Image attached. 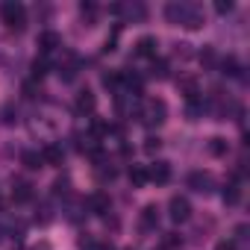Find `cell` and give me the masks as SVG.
<instances>
[{"mask_svg": "<svg viewBox=\"0 0 250 250\" xmlns=\"http://www.w3.org/2000/svg\"><path fill=\"white\" fill-rule=\"evenodd\" d=\"M30 197H33V186L27 180H15L12 183V200L15 203H27Z\"/></svg>", "mask_w": 250, "mask_h": 250, "instance_id": "30bf717a", "label": "cell"}, {"mask_svg": "<svg viewBox=\"0 0 250 250\" xmlns=\"http://www.w3.org/2000/svg\"><path fill=\"white\" fill-rule=\"evenodd\" d=\"M77 71H80V62H77V56H71L65 65H59V80H65V83H71L74 77H77Z\"/></svg>", "mask_w": 250, "mask_h": 250, "instance_id": "2e32d148", "label": "cell"}, {"mask_svg": "<svg viewBox=\"0 0 250 250\" xmlns=\"http://www.w3.org/2000/svg\"><path fill=\"white\" fill-rule=\"evenodd\" d=\"M218 62H221V59H218L215 47H209V44H206V47L200 50V65H203V68H215Z\"/></svg>", "mask_w": 250, "mask_h": 250, "instance_id": "ac0fdd59", "label": "cell"}, {"mask_svg": "<svg viewBox=\"0 0 250 250\" xmlns=\"http://www.w3.org/2000/svg\"><path fill=\"white\" fill-rule=\"evenodd\" d=\"M156 224H159V209L150 203V206L142 209V227L145 229H156Z\"/></svg>", "mask_w": 250, "mask_h": 250, "instance_id": "9a60e30c", "label": "cell"}, {"mask_svg": "<svg viewBox=\"0 0 250 250\" xmlns=\"http://www.w3.org/2000/svg\"><path fill=\"white\" fill-rule=\"evenodd\" d=\"M156 47H159V42H156L153 36H142V39L136 42V56H145V59H156Z\"/></svg>", "mask_w": 250, "mask_h": 250, "instance_id": "9c48e42d", "label": "cell"}, {"mask_svg": "<svg viewBox=\"0 0 250 250\" xmlns=\"http://www.w3.org/2000/svg\"><path fill=\"white\" fill-rule=\"evenodd\" d=\"M80 12H83V18H85L88 24H94V18H97V6H94V3H83Z\"/></svg>", "mask_w": 250, "mask_h": 250, "instance_id": "d4e9b609", "label": "cell"}, {"mask_svg": "<svg viewBox=\"0 0 250 250\" xmlns=\"http://www.w3.org/2000/svg\"><path fill=\"white\" fill-rule=\"evenodd\" d=\"M159 147H162V142H159L156 136H147V139H145V153H150V156H153Z\"/></svg>", "mask_w": 250, "mask_h": 250, "instance_id": "4316f807", "label": "cell"}, {"mask_svg": "<svg viewBox=\"0 0 250 250\" xmlns=\"http://www.w3.org/2000/svg\"><path fill=\"white\" fill-rule=\"evenodd\" d=\"M221 68H224V74H229V77H238V74H241V65H238V59H235V56L221 59Z\"/></svg>", "mask_w": 250, "mask_h": 250, "instance_id": "ffe728a7", "label": "cell"}, {"mask_svg": "<svg viewBox=\"0 0 250 250\" xmlns=\"http://www.w3.org/2000/svg\"><path fill=\"white\" fill-rule=\"evenodd\" d=\"M168 209H171V221L174 224H186L188 218H191V203L186 200V197H171V203H168Z\"/></svg>", "mask_w": 250, "mask_h": 250, "instance_id": "8992f818", "label": "cell"}, {"mask_svg": "<svg viewBox=\"0 0 250 250\" xmlns=\"http://www.w3.org/2000/svg\"><path fill=\"white\" fill-rule=\"evenodd\" d=\"M62 156H65V150H62L59 145H47V147L42 150V162H44V165H62Z\"/></svg>", "mask_w": 250, "mask_h": 250, "instance_id": "8fae6325", "label": "cell"}, {"mask_svg": "<svg viewBox=\"0 0 250 250\" xmlns=\"http://www.w3.org/2000/svg\"><path fill=\"white\" fill-rule=\"evenodd\" d=\"M0 238H3V227H0Z\"/></svg>", "mask_w": 250, "mask_h": 250, "instance_id": "1f68e13d", "label": "cell"}, {"mask_svg": "<svg viewBox=\"0 0 250 250\" xmlns=\"http://www.w3.org/2000/svg\"><path fill=\"white\" fill-rule=\"evenodd\" d=\"M162 244H165V247H177V244H180V235H177V232H165Z\"/></svg>", "mask_w": 250, "mask_h": 250, "instance_id": "f546056e", "label": "cell"}, {"mask_svg": "<svg viewBox=\"0 0 250 250\" xmlns=\"http://www.w3.org/2000/svg\"><path fill=\"white\" fill-rule=\"evenodd\" d=\"M88 206H91V212H97V215H106V212H109V194H103V191H94V194L88 197Z\"/></svg>", "mask_w": 250, "mask_h": 250, "instance_id": "5bb4252c", "label": "cell"}, {"mask_svg": "<svg viewBox=\"0 0 250 250\" xmlns=\"http://www.w3.org/2000/svg\"><path fill=\"white\" fill-rule=\"evenodd\" d=\"M103 85H106V88H118V85H121V71H109V74H103Z\"/></svg>", "mask_w": 250, "mask_h": 250, "instance_id": "cb8c5ba5", "label": "cell"}, {"mask_svg": "<svg viewBox=\"0 0 250 250\" xmlns=\"http://www.w3.org/2000/svg\"><path fill=\"white\" fill-rule=\"evenodd\" d=\"M215 12H218V15H229V12H232V0H218V3H215Z\"/></svg>", "mask_w": 250, "mask_h": 250, "instance_id": "f1b7e54d", "label": "cell"}, {"mask_svg": "<svg viewBox=\"0 0 250 250\" xmlns=\"http://www.w3.org/2000/svg\"><path fill=\"white\" fill-rule=\"evenodd\" d=\"M147 171V180H153L156 186H165L168 180H171V165L165 162V159H156L150 168H145Z\"/></svg>", "mask_w": 250, "mask_h": 250, "instance_id": "52a82bcc", "label": "cell"}, {"mask_svg": "<svg viewBox=\"0 0 250 250\" xmlns=\"http://www.w3.org/2000/svg\"><path fill=\"white\" fill-rule=\"evenodd\" d=\"M150 77H156V80H165L168 77V62L165 59H153V65H150Z\"/></svg>", "mask_w": 250, "mask_h": 250, "instance_id": "603a6c76", "label": "cell"}, {"mask_svg": "<svg viewBox=\"0 0 250 250\" xmlns=\"http://www.w3.org/2000/svg\"><path fill=\"white\" fill-rule=\"evenodd\" d=\"M74 106H77L80 115H94V109H97V97H94L88 88H83V91L77 94V103H74Z\"/></svg>", "mask_w": 250, "mask_h": 250, "instance_id": "ba28073f", "label": "cell"}, {"mask_svg": "<svg viewBox=\"0 0 250 250\" xmlns=\"http://www.w3.org/2000/svg\"><path fill=\"white\" fill-rule=\"evenodd\" d=\"M215 250H235V241H232V238H227V241H221Z\"/></svg>", "mask_w": 250, "mask_h": 250, "instance_id": "4dcf8cb0", "label": "cell"}, {"mask_svg": "<svg viewBox=\"0 0 250 250\" xmlns=\"http://www.w3.org/2000/svg\"><path fill=\"white\" fill-rule=\"evenodd\" d=\"M59 47H62V36H59V33H53V30H42V33H39V53H42L44 59H47L53 50H59Z\"/></svg>", "mask_w": 250, "mask_h": 250, "instance_id": "277c9868", "label": "cell"}, {"mask_svg": "<svg viewBox=\"0 0 250 250\" xmlns=\"http://www.w3.org/2000/svg\"><path fill=\"white\" fill-rule=\"evenodd\" d=\"M44 74H47V59L42 56V59H36V62H33V77H39V80H42Z\"/></svg>", "mask_w": 250, "mask_h": 250, "instance_id": "484cf974", "label": "cell"}, {"mask_svg": "<svg viewBox=\"0 0 250 250\" xmlns=\"http://www.w3.org/2000/svg\"><path fill=\"white\" fill-rule=\"evenodd\" d=\"M165 18L168 24L186 27V30H200L206 24V12L200 3H186V0H171L165 6Z\"/></svg>", "mask_w": 250, "mask_h": 250, "instance_id": "6da1fadb", "label": "cell"}, {"mask_svg": "<svg viewBox=\"0 0 250 250\" xmlns=\"http://www.w3.org/2000/svg\"><path fill=\"white\" fill-rule=\"evenodd\" d=\"M165 115H168V106H165V100H159V97L145 100V106H142V112H139V118H142L145 127H159V124H165Z\"/></svg>", "mask_w": 250, "mask_h": 250, "instance_id": "7a4b0ae2", "label": "cell"}, {"mask_svg": "<svg viewBox=\"0 0 250 250\" xmlns=\"http://www.w3.org/2000/svg\"><path fill=\"white\" fill-rule=\"evenodd\" d=\"M227 139H221V136H215V139H209V145H206V150L212 153V156H227Z\"/></svg>", "mask_w": 250, "mask_h": 250, "instance_id": "e0dca14e", "label": "cell"}, {"mask_svg": "<svg viewBox=\"0 0 250 250\" xmlns=\"http://www.w3.org/2000/svg\"><path fill=\"white\" fill-rule=\"evenodd\" d=\"M130 183H133V186H145V183H147V171H145L142 165H133V168H130Z\"/></svg>", "mask_w": 250, "mask_h": 250, "instance_id": "7402d4cb", "label": "cell"}, {"mask_svg": "<svg viewBox=\"0 0 250 250\" xmlns=\"http://www.w3.org/2000/svg\"><path fill=\"white\" fill-rule=\"evenodd\" d=\"M121 15H127V18H133V21H145V18H147V6H145V3H124V6H121Z\"/></svg>", "mask_w": 250, "mask_h": 250, "instance_id": "7c38bea8", "label": "cell"}, {"mask_svg": "<svg viewBox=\"0 0 250 250\" xmlns=\"http://www.w3.org/2000/svg\"><path fill=\"white\" fill-rule=\"evenodd\" d=\"M188 186L197 191V194H209L215 188V177L209 171H191L188 174Z\"/></svg>", "mask_w": 250, "mask_h": 250, "instance_id": "5b68a950", "label": "cell"}, {"mask_svg": "<svg viewBox=\"0 0 250 250\" xmlns=\"http://www.w3.org/2000/svg\"><path fill=\"white\" fill-rule=\"evenodd\" d=\"M0 15H3V24L9 30H24L27 27V9L18 3V0H6V3L0 6Z\"/></svg>", "mask_w": 250, "mask_h": 250, "instance_id": "3957f363", "label": "cell"}, {"mask_svg": "<svg viewBox=\"0 0 250 250\" xmlns=\"http://www.w3.org/2000/svg\"><path fill=\"white\" fill-rule=\"evenodd\" d=\"M238 200H241V186H238V180H229L224 186V203L227 206H235Z\"/></svg>", "mask_w": 250, "mask_h": 250, "instance_id": "4fadbf2b", "label": "cell"}, {"mask_svg": "<svg viewBox=\"0 0 250 250\" xmlns=\"http://www.w3.org/2000/svg\"><path fill=\"white\" fill-rule=\"evenodd\" d=\"M53 194H56V197L71 194V183H68V180H56V183H53Z\"/></svg>", "mask_w": 250, "mask_h": 250, "instance_id": "83f0119b", "label": "cell"}, {"mask_svg": "<svg viewBox=\"0 0 250 250\" xmlns=\"http://www.w3.org/2000/svg\"><path fill=\"white\" fill-rule=\"evenodd\" d=\"M21 162L30 168V171H39L44 162H42V153H36V150H27V153H21Z\"/></svg>", "mask_w": 250, "mask_h": 250, "instance_id": "d6986e66", "label": "cell"}, {"mask_svg": "<svg viewBox=\"0 0 250 250\" xmlns=\"http://www.w3.org/2000/svg\"><path fill=\"white\" fill-rule=\"evenodd\" d=\"M186 115H188V121H197V118L203 115V100H200V97H197V100H188Z\"/></svg>", "mask_w": 250, "mask_h": 250, "instance_id": "44dd1931", "label": "cell"}]
</instances>
